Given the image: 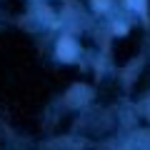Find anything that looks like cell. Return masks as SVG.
I'll use <instances>...</instances> for the list:
<instances>
[{
  "label": "cell",
  "instance_id": "6da1fadb",
  "mask_svg": "<svg viewBox=\"0 0 150 150\" xmlns=\"http://www.w3.org/2000/svg\"><path fill=\"white\" fill-rule=\"evenodd\" d=\"M75 55H78V45H75L73 38H63L58 43V58L60 60H75Z\"/></svg>",
  "mask_w": 150,
  "mask_h": 150
},
{
  "label": "cell",
  "instance_id": "7a4b0ae2",
  "mask_svg": "<svg viewBox=\"0 0 150 150\" xmlns=\"http://www.w3.org/2000/svg\"><path fill=\"white\" fill-rule=\"evenodd\" d=\"M128 5L133 8V10H138L140 15H145V13H148V8H145V0H128Z\"/></svg>",
  "mask_w": 150,
  "mask_h": 150
},
{
  "label": "cell",
  "instance_id": "3957f363",
  "mask_svg": "<svg viewBox=\"0 0 150 150\" xmlns=\"http://www.w3.org/2000/svg\"><path fill=\"white\" fill-rule=\"evenodd\" d=\"M93 3H95V10H105L110 5V0H93Z\"/></svg>",
  "mask_w": 150,
  "mask_h": 150
},
{
  "label": "cell",
  "instance_id": "277c9868",
  "mask_svg": "<svg viewBox=\"0 0 150 150\" xmlns=\"http://www.w3.org/2000/svg\"><path fill=\"white\" fill-rule=\"evenodd\" d=\"M125 30H128V28H125L123 23H118V25H115V33H118V35H125Z\"/></svg>",
  "mask_w": 150,
  "mask_h": 150
}]
</instances>
